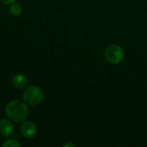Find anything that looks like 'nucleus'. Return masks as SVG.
<instances>
[{
    "mask_svg": "<svg viewBox=\"0 0 147 147\" xmlns=\"http://www.w3.org/2000/svg\"><path fill=\"white\" fill-rule=\"evenodd\" d=\"M5 115L14 123H22L28 116V109L24 101L14 99L9 101L5 107Z\"/></svg>",
    "mask_w": 147,
    "mask_h": 147,
    "instance_id": "obj_1",
    "label": "nucleus"
},
{
    "mask_svg": "<svg viewBox=\"0 0 147 147\" xmlns=\"http://www.w3.org/2000/svg\"><path fill=\"white\" fill-rule=\"evenodd\" d=\"M45 97L44 91L38 86L31 85L25 88V90L22 94L23 101L28 106H37L40 104Z\"/></svg>",
    "mask_w": 147,
    "mask_h": 147,
    "instance_id": "obj_2",
    "label": "nucleus"
},
{
    "mask_svg": "<svg viewBox=\"0 0 147 147\" xmlns=\"http://www.w3.org/2000/svg\"><path fill=\"white\" fill-rule=\"evenodd\" d=\"M125 52L123 48L117 44L109 45L105 50V58L112 65H118L124 59Z\"/></svg>",
    "mask_w": 147,
    "mask_h": 147,
    "instance_id": "obj_3",
    "label": "nucleus"
},
{
    "mask_svg": "<svg viewBox=\"0 0 147 147\" xmlns=\"http://www.w3.org/2000/svg\"><path fill=\"white\" fill-rule=\"evenodd\" d=\"M37 132H38L37 127L34 122L24 121L23 122L21 123L20 133L25 139L31 140L34 138L37 134Z\"/></svg>",
    "mask_w": 147,
    "mask_h": 147,
    "instance_id": "obj_4",
    "label": "nucleus"
},
{
    "mask_svg": "<svg viewBox=\"0 0 147 147\" xmlns=\"http://www.w3.org/2000/svg\"><path fill=\"white\" fill-rule=\"evenodd\" d=\"M14 122L11 121L9 119H2L0 121V134L3 137H10L14 131H15V127H14Z\"/></svg>",
    "mask_w": 147,
    "mask_h": 147,
    "instance_id": "obj_5",
    "label": "nucleus"
},
{
    "mask_svg": "<svg viewBox=\"0 0 147 147\" xmlns=\"http://www.w3.org/2000/svg\"><path fill=\"white\" fill-rule=\"evenodd\" d=\"M11 82H12L13 86L16 87V89H19V90L25 89L28 85V78L24 74H22V73H17V74L14 75Z\"/></svg>",
    "mask_w": 147,
    "mask_h": 147,
    "instance_id": "obj_6",
    "label": "nucleus"
},
{
    "mask_svg": "<svg viewBox=\"0 0 147 147\" xmlns=\"http://www.w3.org/2000/svg\"><path fill=\"white\" fill-rule=\"evenodd\" d=\"M9 13L14 16H19L22 13V7L20 3H13L9 5Z\"/></svg>",
    "mask_w": 147,
    "mask_h": 147,
    "instance_id": "obj_7",
    "label": "nucleus"
},
{
    "mask_svg": "<svg viewBox=\"0 0 147 147\" xmlns=\"http://www.w3.org/2000/svg\"><path fill=\"white\" fill-rule=\"evenodd\" d=\"M3 147H20L21 144L14 139H9L3 143Z\"/></svg>",
    "mask_w": 147,
    "mask_h": 147,
    "instance_id": "obj_8",
    "label": "nucleus"
},
{
    "mask_svg": "<svg viewBox=\"0 0 147 147\" xmlns=\"http://www.w3.org/2000/svg\"><path fill=\"white\" fill-rule=\"evenodd\" d=\"M16 0H0V3L5 5H10L11 3H15Z\"/></svg>",
    "mask_w": 147,
    "mask_h": 147,
    "instance_id": "obj_9",
    "label": "nucleus"
},
{
    "mask_svg": "<svg viewBox=\"0 0 147 147\" xmlns=\"http://www.w3.org/2000/svg\"><path fill=\"white\" fill-rule=\"evenodd\" d=\"M64 147H76V145L75 144H73V143H66V144H65Z\"/></svg>",
    "mask_w": 147,
    "mask_h": 147,
    "instance_id": "obj_10",
    "label": "nucleus"
}]
</instances>
